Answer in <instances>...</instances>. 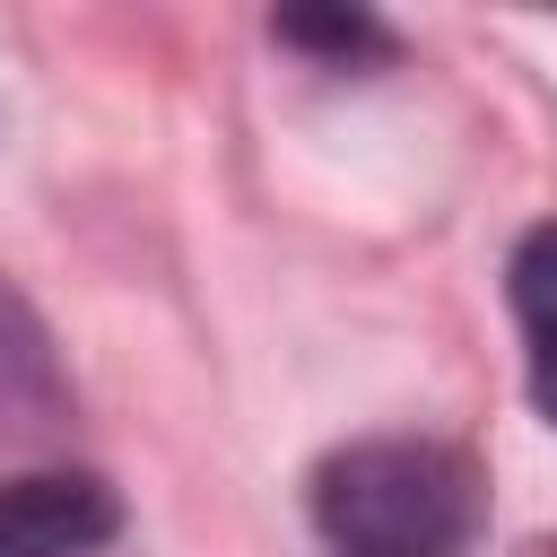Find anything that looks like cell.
Wrapping results in <instances>:
<instances>
[{
	"label": "cell",
	"mask_w": 557,
	"mask_h": 557,
	"mask_svg": "<svg viewBox=\"0 0 557 557\" xmlns=\"http://www.w3.org/2000/svg\"><path fill=\"white\" fill-rule=\"evenodd\" d=\"M122 531V505L87 470L0 479V557H96Z\"/></svg>",
	"instance_id": "cell-2"
},
{
	"label": "cell",
	"mask_w": 557,
	"mask_h": 557,
	"mask_svg": "<svg viewBox=\"0 0 557 557\" xmlns=\"http://www.w3.org/2000/svg\"><path fill=\"white\" fill-rule=\"evenodd\" d=\"M313 522L331 557H461L479 531V479L453 444H348L313 479Z\"/></svg>",
	"instance_id": "cell-1"
},
{
	"label": "cell",
	"mask_w": 557,
	"mask_h": 557,
	"mask_svg": "<svg viewBox=\"0 0 557 557\" xmlns=\"http://www.w3.org/2000/svg\"><path fill=\"white\" fill-rule=\"evenodd\" d=\"M513 322H522V357H531V400L557 426V226H531L513 252Z\"/></svg>",
	"instance_id": "cell-3"
},
{
	"label": "cell",
	"mask_w": 557,
	"mask_h": 557,
	"mask_svg": "<svg viewBox=\"0 0 557 557\" xmlns=\"http://www.w3.org/2000/svg\"><path fill=\"white\" fill-rule=\"evenodd\" d=\"M278 35H287V44H331V52L374 44V26H366V17H305V9H296V17H278Z\"/></svg>",
	"instance_id": "cell-4"
}]
</instances>
